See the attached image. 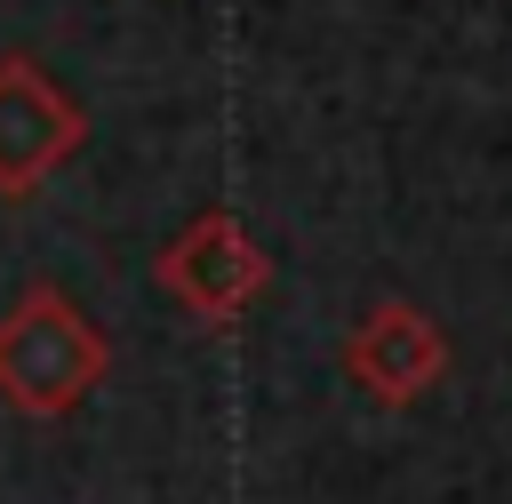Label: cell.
Here are the masks:
<instances>
[{
	"label": "cell",
	"mask_w": 512,
	"mask_h": 504,
	"mask_svg": "<svg viewBox=\"0 0 512 504\" xmlns=\"http://www.w3.org/2000/svg\"><path fill=\"white\" fill-rule=\"evenodd\" d=\"M344 376H352L368 400L408 408V400H424V392L448 376V336H440V320H432L424 304L384 296V304H368V312L352 320V336H344Z\"/></svg>",
	"instance_id": "277c9868"
},
{
	"label": "cell",
	"mask_w": 512,
	"mask_h": 504,
	"mask_svg": "<svg viewBox=\"0 0 512 504\" xmlns=\"http://www.w3.org/2000/svg\"><path fill=\"white\" fill-rule=\"evenodd\" d=\"M264 280H272V256L248 240V224H240L232 208L192 216V224L160 248V288H168L200 328L240 320V312L264 296Z\"/></svg>",
	"instance_id": "7a4b0ae2"
},
{
	"label": "cell",
	"mask_w": 512,
	"mask_h": 504,
	"mask_svg": "<svg viewBox=\"0 0 512 504\" xmlns=\"http://www.w3.org/2000/svg\"><path fill=\"white\" fill-rule=\"evenodd\" d=\"M104 360L112 352H104L96 320L48 280H32L0 320V400L24 416H72L104 384Z\"/></svg>",
	"instance_id": "6da1fadb"
},
{
	"label": "cell",
	"mask_w": 512,
	"mask_h": 504,
	"mask_svg": "<svg viewBox=\"0 0 512 504\" xmlns=\"http://www.w3.org/2000/svg\"><path fill=\"white\" fill-rule=\"evenodd\" d=\"M80 136V104L32 56H0V200H32L80 152Z\"/></svg>",
	"instance_id": "3957f363"
}]
</instances>
